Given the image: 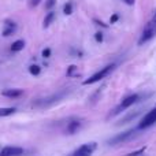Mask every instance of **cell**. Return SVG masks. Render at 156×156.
<instances>
[{
  "mask_svg": "<svg viewBox=\"0 0 156 156\" xmlns=\"http://www.w3.org/2000/svg\"><path fill=\"white\" fill-rule=\"evenodd\" d=\"M115 67H116L115 63H112V65H108V66H105V67H103L100 71H97L96 74H93V76L89 77L88 80L83 81V85H92V83H96V82H99V81H101L103 78H105V77L110 76V74L112 73L114 70H115Z\"/></svg>",
  "mask_w": 156,
  "mask_h": 156,
  "instance_id": "6da1fadb",
  "label": "cell"
},
{
  "mask_svg": "<svg viewBox=\"0 0 156 156\" xmlns=\"http://www.w3.org/2000/svg\"><path fill=\"white\" fill-rule=\"evenodd\" d=\"M140 100V94H137V93H134V94H130V96H127V97H125L123 100H122V103L118 105V107L115 108V110L112 111V112H110V115H108V118H111V116H114V115H116V114H119L121 111H125V110H127L129 107H132L133 104H136V103Z\"/></svg>",
  "mask_w": 156,
  "mask_h": 156,
  "instance_id": "7a4b0ae2",
  "label": "cell"
},
{
  "mask_svg": "<svg viewBox=\"0 0 156 156\" xmlns=\"http://www.w3.org/2000/svg\"><path fill=\"white\" fill-rule=\"evenodd\" d=\"M136 136V129H130V130H126L123 133H119L116 134L115 137L110 138L107 141L108 145H116V144H123V143H127V141L133 140V137Z\"/></svg>",
  "mask_w": 156,
  "mask_h": 156,
  "instance_id": "3957f363",
  "label": "cell"
},
{
  "mask_svg": "<svg viewBox=\"0 0 156 156\" xmlns=\"http://www.w3.org/2000/svg\"><path fill=\"white\" fill-rule=\"evenodd\" d=\"M156 36V23L151 22V23L147 25V27L143 30V34L138 38V45H143V44L148 43L149 40H152Z\"/></svg>",
  "mask_w": 156,
  "mask_h": 156,
  "instance_id": "277c9868",
  "label": "cell"
},
{
  "mask_svg": "<svg viewBox=\"0 0 156 156\" xmlns=\"http://www.w3.org/2000/svg\"><path fill=\"white\" fill-rule=\"evenodd\" d=\"M154 123H156V107L152 108L151 111H148V112L143 116V119H141L140 123H138V129H148V127H151Z\"/></svg>",
  "mask_w": 156,
  "mask_h": 156,
  "instance_id": "5b68a950",
  "label": "cell"
},
{
  "mask_svg": "<svg viewBox=\"0 0 156 156\" xmlns=\"http://www.w3.org/2000/svg\"><path fill=\"white\" fill-rule=\"evenodd\" d=\"M94 149H96V143L83 144V145H81L78 149H76L71 156H92Z\"/></svg>",
  "mask_w": 156,
  "mask_h": 156,
  "instance_id": "8992f818",
  "label": "cell"
},
{
  "mask_svg": "<svg viewBox=\"0 0 156 156\" xmlns=\"http://www.w3.org/2000/svg\"><path fill=\"white\" fill-rule=\"evenodd\" d=\"M63 96H65V93H58V94H54V96H51V97H47V99L37 100L36 103H33V107H48V105L54 104L55 101H59Z\"/></svg>",
  "mask_w": 156,
  "mask_h": 156,
  "instance_id": "52a82bcc",
  "label": "cell"
},
{
  "mask_svg": "<svg viewBox=\"0 0 156 156\" xmlns=\"http://www.w3.org/2000/svg\"><path fill=\"white\" fill-rule=\"evenodd\" d=\"M23 149L19 147H4L0 149V156H21Z\"/></svg>",
  "mask_w": 156,
  "mask_h": 156,
  "instance_id": "ba28073f",
  "label": "cell"
},
{
  "mask_svg": "<svg viewBox=\"0 0 156 156\" xmlns=\"http://www.w3.org/2000/svg\"><path fill=\"white\" fill-rule=\"evenodd\" d=\"M23 94L22 89H4L2 92V96L4 97H10V99H15V97H21Z\"/></svg>",
  "mask_w": 156,
  "mask_h": 156,
  "instance_id": "9c48e42d",
  "label": "cell"
},
{
  "mask_svg": "<svg viewBox=\"0 0 156 156\" xmlns=\"http://www.w3.org/2000/svg\"><path fill=\"white\" fill-rule=\"evenodd\" d=\"M4 25H5V27H4V30H3V36H4V37H8V36H11L16 30V23H15V22L5 21Z\"/></svg>",
  "mask_w": 156,
  "mask_h": 156,
  "instance_id": "30bf717a",
  "label": "cell"
},
{
  "mask_svg": "<svg viewBox=\"0 0 156 156\" xmlns=\"http://www.w3.org/2000/svg\"><path fill=\"white\" fill-rule=\"evenodd\" d=\"M81 127V122L80 121H71L67 123V129H66V132H67V134H76V133L80 130Z\"/></svg>",
  "mask_w": 156,
  "mask_h": 156,
  "instance_id": "8fae6325",
  "label": "cell"
},
{
  "mask_svg": "<svg viewBox=\"0 0 156 156\" xmlns=\"http://www.w3.org/2000/svg\"><path fill=\"white\" fill-rule=\"evenodd\" d=\"M140 114H141V110H137V111H134V112H130L129 115H126L125 118H122L118 125H123V123H127V122H130V121H134Z\"/></svg>",
  "mask_w": 156,
  "mask_h": 156,
  "instance_id": "7c38bea8",
  "label": "cell"
},
{
  "mask_svg": "<svg viewBox=\"0 0 156 156\" xmlns=\"http://www.w3.org/2000/svg\"><path fill=\"white\" fill-rule=\"evenodd\" d=\"M54 21H55V12H54V11H49V12L45 15V18H44L43 27H44V29L49 27V26H51V23H52Z\"/></svg>",
  "mask_w": 156,
  "mask_h": 156,
  "instance_id": "4fadbf2b",
  "label": "cell"
},
{
  "mask_svg": "<svg viewBox=\"0 0 156 156\" xmlns=\"http://www.w3.org/2000/svg\"><path fill=\"white\" fill-rule=\"evenodd\" d=\"M25 48V41L23 40H16L11 44V51L12 52H19Z\"/></svg>",
  "mask_w": 156,
  "mask_h": 156,
  "instance_id": "5bb4252c",
  "label": "cell"
},
{
  "mask_svg": "<svg viewBox=\"0 0 156 156\" xmlns=\"http://www.w3.org/2000/svg\"><path fill=\"white\" fill-rule=\"evenodd\" d=\"M15 111H16V110H15L14 107H2V108H0V118H3V116H10V115H12Z\"/></svg>",
  "mask_w": 156,
  "mask_h": 156,
  "instance_id": "9a60e30c",
  "label": "cell"
},
{
  "mask_svg": "<svg viewBox=\"0 0 156 156\" xmlns=\"http://www.w3.org/2000/svg\"><path fill=\"white\" fill-rule=\"evenodd\" d=\"M29 73L32 74V76H40V73H41V67H40V66H37V65H32V66H29Z\"/></svg>",
  "mask_w": 156,
  "mask_h": 156,
  "instance_id": "2e32d148",
  "label": "cell"
},
{
  "mask_svg": "<svg viewBox=\"0 0 156 156\" xmlns=\"http://www.w3.org/2000/svg\"><path fill=\"white\" fill-rule=\"evenodd\" d=\"M63 12H65L66 15H71V14H73V4H71L70 2L65 4V7H63Z\"/></svg>",
  "mask_w": 156,
  "mask_h": 156,
  "instance_id": "e0dca14e",
  "label": "cell"
},
{
  "mask_svg": "<svg viewBox=\"0 0 156 156\" xmlns=\"http://www.w3.org/2000/svg\"><path fill=\"white\" fill-rule=\"evenodd\" d=\"M56 2L58 0H45V10L52 11V8L56 5Z\"/></svg>",
  "mask_w": 156,
  "mask_h": 156,
  "instance_id": "ac0fdd59",
  "label": "cell"
},
{
  "mask_svg": "<svg viewBox=\"0 0 156 156\" xmlns=\"http://www.w3.org/2000/svg\"><path fill=\"white\" fill-rule=\"evenodd\" d=\"M76 71H77V66L71 65V66H69L67 71H66V76H67V77H73L74 74H76Z\"/></svg>",
  "mask_w": 156,
  "mask_h": 156,
  "instance_id": "d6986e66",
  "label": "cell"
},
{
  "mask_svg": "<svg viewBox=\"0 0 156 156\" xmlns=\"http://www.w3.org/2000/svg\"><path fill=\"white\" fill-rule=\"evenodd\" d=\"M145 147L144 148H140V149H137V151H134V152H132V154H129L127 156H140V155H143L144 152H145Z\"/></svg>",
  "mask_w": 156,
  "mask_h": 156,
  "instance_id": "ffe728a7",
  "label": "cell"
},
{
  "mask_svg": "<svg viewBox=\"0 0 156 156\" xmlns=\"http://www.w3.org/2000/svg\"><path fill=\"white\" fill-rule=\"evenodd\" d=\"M41 56H43L44 59H48V58L51 56V49H49V48H44L43 52H41Z\"/></svg>",
  "mask_w": 156,
  "mask_h": 156,
  "instance_id": "44dd1931",
  "label": "cell"
},
{
  "mask_svg": "<svg viewBox=\"0 0 156 156\" xmlns=\"http://www.w3.org/2000/svg\"><path fill=\"white\" fill-rule=\"evenodd\" d=\"M94 40H96L97 43H103V33L101 32H97L96 34H94Z\"/></svg>",
  "mask_w": 156,
  "mask_h": 156,
  "instance_id": "7402d4cb",
  "label": "cell"
},
{
  "mask_svg": "<svg viewBox=\"0 0 156 156\" xmlns=\"http://www.w3.org/2000/svg\"><path fill=\"white\" fill-rule=\"evenodd\" d=\"M41 2L43 0H29V4H30V7H37Z\"/></svg>",
  "mask_w": 156,
  "mask_h": 156,
  "instance_id": "603a6c76",
  "label": "cell"
},
{
  "mask_svg": "<svg viewBox=\"0 0 156 156\" xmlns=\"http://www.w3.org/2000/svg\"><path fill=\"white\" fill-rule=\"evenodd\" d=\"M118 19H119V15H118V14H112V16L110 18V23H111V25L115 23V22L118 21Z\"/></svg>",
  "mask_w": 156,
  "mask_h": 156,
  "instance_id": "cb8c5ba5",
  "label": "cell"
},
{
  "mask_svg": "<svg viewBox=\"0 0 156 156\" xmlns=\"http://www.w3.org/2000/svg\"><path fill=\"white\" fill-rule=\"evenodd\" d=\"M94 22H96L97 25H100V26H103V27H108V25H105V23H103L101 21H97V19H94Z\"/></svg>",
  "mask_w": 156,
  "mask_h": 156,
  "instance_id": "d4e9b609",
  "label": "cell"
},
{
  "mask_svg": "<svg viewBox=\"0 0 156 156\" xmlns=\"http://www.w3.org/2000/svg\"><path fill=\"white\" fill-rule=\"evenodd\" d=\"M123 2L126 3L127 5H133V4H134V3H136V0H123Z\"/></svg>",
  "mask_w": 156,
  "mask_h": 156,
  "instance_id": "484cf974",
  "label": "cell"
},
{
  "mask_svg": "<svg viewBox=\"0 0 156 156\" xmlns=\"http://www.w3.org/2000/svg\"><path fill=\"white\" fill-rule=\"evenodd\" d=\"M152 22H154V23H156V12H155V15H154V19H152Z\"/></svg>",
  "mask_w": 156,
  "mask_h": 156,
  "instance_id": "4316f807",
  "label": "cell"
}]
</instances>
